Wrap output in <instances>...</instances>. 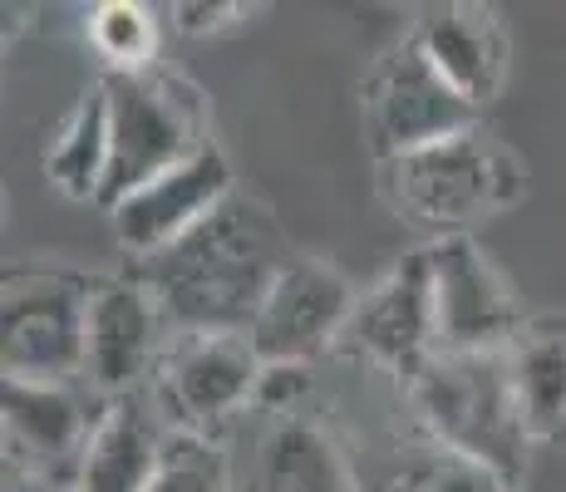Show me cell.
I'll return each mask as SVG.
<instances>
[{"label":"cell","mask_w":566,"mask_h":492,"mask_svg":"<svg viewBox=\"0 0 566 492\" xmlns=\"http://www.w3.org/2000/svg\"><path fill=\"white\" fill-rule=\"evenodd\" d=\"M291 261L296 257L266 207L232 192L198 232L138 261L134 276L154 291L163 321L182 335H247Z\"/></svg>","instance_id":"1"},{"label":"cell","mask_w":566,"mask_h":492,"mask_svg":"<svg viewBox=\"0 0 566 492\" xmlns=\"http://www.w3.org/2000/svg\"><path fill=\"white\" fill-rule=\"evenodd\" d=\"M379 192L405 222L429 227L439 242V237H468V227L517 207L527 192V172L513 148L473 128L409 158L379 163Z\"/></svg>","instance_id":"2"},{"label":"cell","mask_w":566,"mask_h":492,"mask_svg":"<svg viewBox=\"0 0 566 492\" xmlns=\"http://www.w3.org/2000/svg\"><path fill=\"white\" fill-rule=\"evenodd\" d=\"M409 399L429 439L459 448L488 473L503 478L507 488H517L532 433L513 389L507 349L503 355H449V349H439L409 379Z\"/></svg>","instance_id":"3"},{"label":"cell","mask_w":566,"mask_h":492,"mask_svg":"<svg viewBox=\"0 0 566 492\" xmlns=\"http://www.w3.org/2000/svg\"><path fill=\"white\" fill-rule=\"evenodd\" d=\"M108 94V178L99 207L118 202L168 168L212 148L207 98L178 74H104Z\"/></svg>","instance_id":"4"},{"label":"cell","mask_w":566,"mask_h":492,"mask_svg":"<svg viewBox=\"0 0 566 492\" xmlns=\"http://www.w3.org/2000/svg\"><path fill=\"white\" fill-rule=\"evenodd\" d=\"M90 281L64 266L6 271V379L40 385H80L84 379V321H90Z\"/></svg>","instance_id":"5"},{"label":"cell","mask_w":566,"mask_h":492,"mask_svg":"<svg viewBox=\"0 0 566 492\" xmlns=\"http://www.w3.org/2000/svg\"><path fill=\"white\" fill-rule=\"evenodd\" d=\"M478 114L483 108L468 104L409 35L399 45H389L375 60V70L365 74V134L375 144L379 163H395L419 148L443 144V138L473 134Z\"/></svg>","instance_id":"6"},{"label":"cell","mask_w":566,"mask_h":492,"mask_svg":"<svg viewBox=\"0 0 566 492\" xmlns=\"http://www.w3.org/2000/svg\"><path fill=\"white\" fill-rule=\"evenodd\" d=\"M433 271V321L449 355H503L522 335V311L503 271L478 251L473 237H439L423 247Z\"/></svg>","instance_id":"7"},{"label":"cell","mask_w":566,"mask_h":492,"mask_svg":"<svg viewBox=\"0 0 566 492\" xmlns=\"http://www.w3.org/2000/svg\"><path fill=\"white\" fill-rule=\"evenodd\" d=\"M345 349H355L369 365L389 369L409 385L433 355H439V321H433V271L429 251H413L395 271L355 301L345 325Z\"/></svg>","instance_id":"8"},{"label":"cell","mask_w":566,"mask_h":492,"mask_svg":"<svg viewBox=\"0 0 566 492\" xmlns=\"http://www.w3.org/2000/svg\"><path fill=\"white\" fill-rule=\"evenodd\" d=\"M355 286L325 261L296 257L276 276L266 305L256 311L247 341L261 365H311L321 349L345 341V325L355 315Z\"/></svg>","instance_id":"9"},{"label":"cell","mask_w":566,"mask_h":492,"mask_svg":"<svg viewBox=\"0 0 566 492\" xmlns=\"http://www.w3.org/2000/svg\"><path fill=\"white\" fill-rule=\"evenodd\" d=\"M232 197V168H227L222 148H202L198 158L168 168L163 178L144 182L128 197L108 207V227H114L118 247L134 251L138 261L158 257L188 232H198L207 217Z\"/></svg>","instance_id":"10"},{"label":"cell","mask_w":566,"mask_h":492,"mask_svg":"<svg viewBox=\"0 0 566 492\" xmlns=\"http://www.w3.org/2000/svg\"><path fill=\"white\" fill-rule=\"evenodd\" d=\"M163 311L154 291L128 276H94L90 281V321H84V385L108 399L134 394L138 379L154 369Z\"/></svg>","instance_id":"11"},{"label":"cell","mask_w":566,"mask_h":492,"mask_svg":"<svg viewBox=\"0 0 566 492\" xmlns=\"http://www.w3.org/2000/svg\"><path fill=\"white\" fill-rule=\"evenodd\" d=\"M261 369L247 335H182L163 365V409H172L178 429L207 433L242 404H256Z\"/></svg>","instance_id":"12"},{"label":"cell","mask_w":566,"mask_h":492,"mask_svg":"<svg viewBox=\"0 0 566 492\" xmlns=\"http://www.w3.org/2000/svg\"><path fill=\"white\" fill-rule=\"evenodd\" d=\"M6 468H25L50 483L74 488L80 458L99 419H90L74 385H40V379H6Z\"/></svg>","instance_id":"13"},{"label":"cell","mask_w":566,"mask_h":492,"mask_svg":"<svg viewBox=\"0 0 566 492\" xmlns=\"http://www.w3.org/2000/svg\"><path fill=\"white\" fill-rule=\"evenodd\" d=\"M409 40L473 108L493 104L507 80V30L488 6H429Z\"/></svg>","instance_id":"14"},{"label":"cell","mask_w":566,"mask_h":492,"mask_svg":"<svg viewBox=\"0 0 566 492\" xmlns=\"http://www.w3.org/2000/svg\"><path fill=\"white\" fill-rule=\"evenodd\" d=\"M172 433L163 429L148 394H118L104 404L90 448L80 458L74 492H148Z\"/></svg>","instance_id":"15"},{"label":"cell","mask_w":566,"mask_h":492,"mask_svg":"<svg viewBox=\"0 0 566 492\" xmlns=\"http://www.w3.org/2000/svg\"><path fill=\"white\" fill-rule=\"evenodd\" d=\"M507 369L532 443L566 433V315H532L507 345Z\"/></svg>","instance_id":"16"},{"label":"cell","mask_w":566,"mask_h":492,"mask_svg":"<svg viewBox=\"0 0 566 492\" xmlns=\"http://www.w3.org/2000/svg\"><path fill=\"white\" fill-rule=\"evenodd\" d=\"M252 492H360L340 443L311 419H276L261 439Z\"/></svg>","instance_id":"17"},{"label":"cell","mask_w":566,"mask_h":492,"mask_svg":"<svg viewBox=\"0 0 566 492\" xmlns=\"http://www.w3.org/2000/svg\"><path fill=\"white\" fill-rule=\"evenodd\" d=\"M45 178L74 202H99L108 178V94L104 80L80 94V104L64 114L60 134L45 148Z\"/></svg>","instance_id":"18"},{"label":"cell","mask_w":566,"mask_h":492,"mask_svg":"<svg viewBox=\"0 0 566 492\" xmlns=\"http://www.w3.org/2000/svg\"><path fill=\"white\" fill-rule=\"evenodd\" d=\"M369 492H507V483L459 448L423 433L389 448V458L369 478Z\"/></svg>","instance_id":"19"},{"label":"cell","mask_w":566,"mask_h":492,"mask_svg":"<svg viewBox=\"0 0 566 492\" xmlns=\"http://www.w3.org/2000/svg\"><path fill=\"white\" fill-rule=\"evenodd\" d=\"M90 45L108 74H148L158 60V20L138 0H104L90 10Z\"/></svg>","instance_id":"20"},{"label":"cell","mask_w":566,"mask_h":492,"mask_svg":"<svg viewBox=\"0 0 566 492\" xmlns=\"http://www.w3.org/2000/svg\"><path fill=\"white\" fill-rule=\"evenodd\" d=\"M148 492H232L227 453L207 439V433L172 429L168 453H163L158 478L148 483Z\"/></svg>","instance_id":"21"},{"label":"cell","mask_w":566,"mask_h":492,"mask_svg":"<svg viewBox=\"0 0 566 492\" xmlns=\"http://www.w3.org/2000/svg\"><path fill=\"white\" fill-rule=\"evenodd\" d=\"M306 385H311L306 365H266V369H261V385H256V404H261V409L286 414Z\"/></svg>","instance_id":"22"},{"label":"cell","mask_w":566,"mask_h":492,"mask_svg":"<svg viewBox=\"0 0 566 492\" xmlns=\"http://www.w3.org/2000/svg\"><path fill=\"white\" fill-rule=\"evenodd\" d=\"M222 15H247L242 6H178V30H188V35H207V30H222L232 25V20Z\"/></svg>","instance_id":"23"},{"label":"cell","mask_w":566,"mask_h":492,"mask_svg":"<svg viewBox=\"0 0 566 492\" xmlns=\"http://www.w3.org/2000/svg\"><path fill=\"white\" fill-rule=\"evenodd\" d=\"M6 492H74V488L50 483V478L25 473V468H6Z\"/></svg>","instance_id":"24"},{"label":"cell","mask_w":566,"mask_h":492,"mask_svg":"<svg viewBox=\"0 0 566 492\" xmlns=\"http://www.w3.org/2000/svg\"><path fill=\"white\" fill-rule=\"evenodd\" d=\"M507 492H517V488H507Z\"/></svg>","instance_id":"25"}]
</instances>
